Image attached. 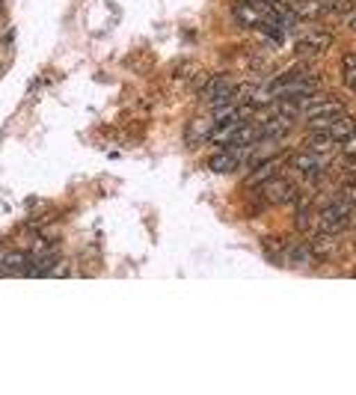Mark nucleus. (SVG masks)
Returning <instances> with one entry per match:
<instances>
[{"label":"nucleus","instance_id":"obj_20","mask_svg":"<svg viewBox=\"0 0 356 395\" xmlns=\"http://www.w3.org/2000/svg\"><path fill=\"white\" fill-rule=\"evenodd\" d=\"M353 92H356V86H353Z\"/></svg>","mask_w":356,"mask_h":395},{"label":"nucleus","instance_id":"obj_14","mask_svg":"<svg viewBox=\"0 0 356 395\" xmlns=\"http://www.w3.org/2000/svg\"><path fill=\"white\" fill-rule=\"evenodd\" d=\"M332 146H336V143H332V137L327 134H312V140H309V149H315V152H330Z\"/></svg>","mask_w":356,"mask_h":395},{"label":"nucleus","instance_id":"obj_2","mask_svg":"<svg viewBox=\"0 0 356 395\" xmlns=\"http://www.w3.org/2000/svg\"><path fill=\"white\" fill-rule=\"evenodd\" d=\"M341 111H344V104L339 102L336 95H324V92L315 95V102H312L309 111H306V113H309V128H312V131L327 128L332 119L341 116Z\"/></svg>","mask_w":356,"mask_h":395},{"label":"nucleus","instance_id":"obj_8","mask_svg":"<svg viewBox=\"0 0 356 395\" xmlns=\"http://www.w3.org/2000/svg\"><path fill=\"white\" fill-rule=\"evenodd\" d=\"M330 45H332V36L327 30H312V33H306V36L297 39V51L300 54H321V51H327Z\"/></svg>","mask_w":356,"mask_h":395},{"label":"nucleus","instance_id":"obj_9","mask_svg":"<svg viewBox=\"0 0 356 395\" xmlns=\"http://www.w3.org/2000/svg\"><path fill=\"white\" fill-rule=\"evenodd\" d=\"M241 152L238 149H220L214 152V155L208 158V167L214 170V172H235L241 167Z\"/></svg>","mask_w":356,"mask_h":395},{"label":"nucleus","instance_id":"obj_1","mask_svg":"<svg viewBox=\"0 0 356 395\" xmlns=\"http://www.w3.org/2000/svg\"><path fill=\"white\" fill-rule=\"evenodd\" d=\"M350 217H353V205L344 200H336L318 211L315 229H318V235H339L350 226Z\"/></svg>","mask_w":356,"mask_h":395},{"label":"nucleus","instance_id":"obj_13","mask_svg":"<svg viewBox=\"0 0 356 395\" xmlns=\"http://www.w3.org/2000/svg\"><path fill=\"white\" fill-rule=\"evenodd\" d=\"M327 13H336V15H348L353 13V0H321Z\"/></svg>","mask_w":356,"mask_h":395},{"label":"nucleus","instance_id":"obj_12","mask_svg":"<svg viewBox=\"0 0 356 395\" xmlns=\"http://www.w3.org/2000/svg\"><path fill=\"white\" fill-rule=\"evenodd\" d=\"M341 78H344V86H356V54H344L341 57Z\"/></svg>","mask_w":356,"mask_h":395},{"label":"nucleus","instance_id":"obj_17","mask_svg":"<svg viewBox=\"0 0 356 395\" xmlns=\"http://www.w3.org/2000/svg\"><path fill=\"white\" fill-rule=\"evenodd\" d=\"M344 149H348V152H356V131H353V137L344 143Z\"/></svg>","mask_w":356,"mask_h":395},{"label":"nucleus","instance_id":"obj_3","mask_svg":"<svg viewBox=\"0 0 356 395\" xmlns=\"http://www.w3.org/2000/svg\"><path fill=\"white\" fill-rule=\"evenodd\" d=\"M255 188H259L261 200H264L267 205H285V202L297 200V188H294L291 182L280 179V175H273V179H267V182H261V184H255Z\"/></svg>","mask_w":356,"mask_h":395},{"label":"nucleus","instance_id":"obj_11","mask_svg":"<svg viewBox=\"0 0 356 395\" xmlns=\"http://www.w3.org/2000/svg\"><path fill=\"white\" fill-rule=\"evenodd\" d=\"M288 6H291L294 18H303V21H315V18H321V15L327 13L321 0H291Z\"/></svg>","mask_w":356,"mask_h":395},{"label":"nucleus","instance_id":"obj_15","mask_svg":"<svg viewBox=\"0 0 356 395\" xmlns=\"http://www.w3.org/2000/svg\"><path fill=\"white\" fill-rule=\"evenodd\" d=\"M339 200L350 202V205L356 208V179H353V182H344V184H341V193H339Z\"/></svg>","mask_w":356,"mask_h":395},{"label":"nucleus","instance_id":"obj_4","mask_svg":"<svg viewBox=\"0 0 356 395\" xmlns=\"http://www.w3.org/2000/svg\"><path fill=\"white\" fill-rule=\"evenodd\" d=\"M291 163H294V167H297L300 172H306L309 179H318V175L330 167V152L306 149V152H300V155H294V158H291Z\"/></svg>","mask_w":356,"mask_h":395},{"label":"nucleus","instance_id":"obj_7","mask_svg":"<svg viewBox=\"0 0 356 395\" xmlns=\"http://www.w3.org/2000/svg\"><path fill=\"white\" fill-rule=\"evenodd\" d=\"M211 131H214V116H196L184 131V143L187 146H199L202 140L211 137Z\"/></svg>","mask_w":356,"mask_h":395},{"label":"nucleus","instance_id":"obj_6","mask_svg":"<svg viewBox=\"0 0 356 395\" xmlns=\"http://www.w3.org/2000/svg\"><path fill=\"white\" fill-rule=\"evenodd\" d=\"M285 158H288V155L282 152V155H273V158H261L259 163H252L255 170H252V172L247 175V182H250V184H261V182H267V179H273V175H276V172H280V170L285 167Z\"/></svg>","mask_w":356,"mask_h":395},{"label":"nucleus","instance_id":"obj_16","mask_svg":"<svg viewBox=\"0 0 356 395\" xmlns=\"http://www.w3.org/2000/svg\"><path fill=\"white\" fill-rule=\"evenodd\" d=\"M341 167H344V172H353L356 175V152H348V155H344Z\"/></svg>","mask_w":356,"mask_h":395},{"label":"nucleus","instance_id":"obj_18","mask_svg":"<svg viewBox=\"0 0 356 395\" xmlns=\"http://www.w3.org/2000/svg\"><path fill=\"white\" fill-rule=\"evenodd\" d=\"M350 27H353V33H356V15H350Z\"/></svg>","mask_w":356,"mask_h":395},{"label":"nucleus","instance_id":"obj_10","mask_svg":"<svg viewBox=\"0 0 356 395\" xmlns=\"http://www.w3.org/2000/svg\"><path fill=\"white\" fill-rule=\"evenodd\" d=\"M324 131L332 137V143L339 146V143H348V140L353 137V131H356V119H353V116H336V119H332V122H330Z\"/></svg>","mask_w":356,"mask_h":395},{"label":"nucleus","instance_id":"obj_19","mask_svg":"<svg viewBox=\"0 0 356 395\" xmlns=\"http://www.w3.org/2000/svg\"><path fill=\"white\" fill-rule=\"evenodd\" d=\"M350 226H356V208H353V217H350Z\"/></svg>","mask_w":356,"mask_h":395},{"label":"nucleus","instance_id":"obj_5","mask_svg":"<svg viewBox=\"0 0 356 395\" xmlns=\"http://www.w3.org/2000/svg\"><path fill=\"white\" fill-rule=\"evenodd\" d=\"M232 13H235V21L241 27H250V30H259L261 24L270 15H264L259 6L252 3V0H241V3H235V9H232Z\"/></svg>","mask_w":356,"mask_h":395}]
</instances>
